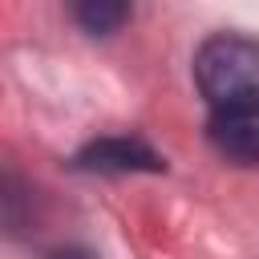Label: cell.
Instances as JSON below:
<instances>
[{"instance_id": "6da1fadb", "label": "cell", "mask_w": 259, "mask_h": 259, "mask_svg": "<svg viewBox=\"0 0 259 259\" xmlns=\"http://www.w3.org/2000/svg\"><path fill=\"white\" fill-rule=\"evenodd\" d=\"M194 85L210 109L259 101V40L243 32L206 36L194 53Z\"/></svg>"}, {"instance_id": "7a4b0ae2", "label": "cell", "mask_w": 259, "mask_h": 259, "mask_svg": "<svg viewBox=\"0 0 259 259\" xmlns=\"http://www.w3.org/2000/svg\"><path fill=\"white\" fill-rule=\"evenodd\" d=\"M206 138L219 158L235 166H259V101L210 109Z\"/></svg>"}, {"instance_id": "3957f363", "label": "cell", "mask_w": 259, "mask_h": 259, "mask_svg": "<svg viewBox=\"0 0 259 259\" xmlns=\"http://www.w3.org/2000/svg\"><path fill=\"white\" fill-rule=\"evenodd\" d=\"M73 166L89 174H158L166 170V158L142 138H97L73 158Z\"/></svg>"}, {"instance_id": "277c9868", "label": "cell", "mask_w": 259, "mask_h": 259, "mask_svg": "<svg viewBox=\"0 0 259 259\" xmlns=\"http://www.w3.org/2000/svg\"><path fill=\"white\" fill-rule=\"evenodd\" d=\"M134 0H69L73 20L89 32V36H109L130 20Z\"/></svg>"}, {"instance_id": "5b68a950", "label": "cell", "mask_w": 259, "mask_h": 259, "mask_svg": "<svg viewBox=\"0 0 259 259\" xmlns=\"http://www.w3.org/2000/svg\"><path fill=\"white\" fill-rule=\"evenodd\" d=\"M49 259H93L89 251H81V247H61V251H53Z\"/></svg>"}]
</instances>
